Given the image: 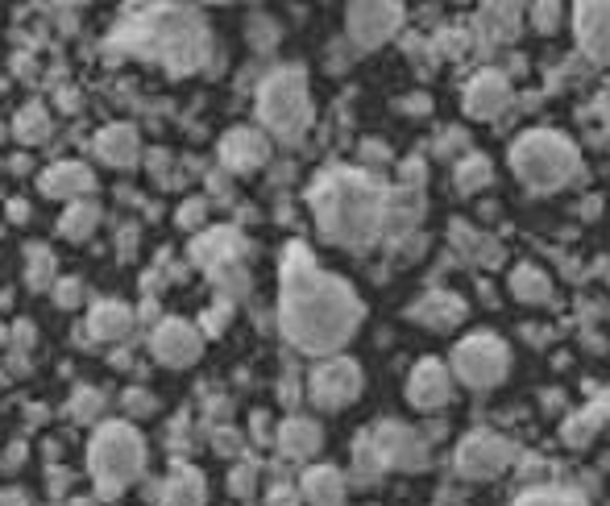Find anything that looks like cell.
I'll return each instance as SVG.
<instances>
[{
	"mask_svg": "<svg viewBox=\"0 0 610 506\" xmlns=\"http://www.w3.org/2000/svg\"><path fill=\"white\" fill-rule=\"evenodd\" d=\"M511 295H515L519 303H548V299H552V278H548L540 266L523 262V266L511 270Z\"/></svg>",
	"mask_w": 610,
	"mask_h": 506,
	"instance_id": "83f0119b",
	"label": "cell"
},
{
	"mask_svg": "<svg viewBox=\"0 0 610 506\" xmlns=\"http://www.w3.org/2000/svg\"><path fill=\"white\" fill-rule=\"evenodd\" d=\"M386 191L374 175L353 171V166H332L308 187L312 220L328 245L366 249L382 237L386 220Z\"/></svg>",
	"mask_w": 610,
	"mask_h": 506,
	"instance_id": "7a4b0ae2",
	"label": "cell"
},
{
	"mask_svg": "<svg viewBox=\"0 0 610 506\" xmlns=\"http://www.w3.org/2000/svg\"><path fill=\"white\" fill-rule=\"evenodd\" d=\"M38 191L46 195V200H92L96 191V171L88 162H54L46 166V171L38 175Z\"/></svg>",
	"mask_w": 610,
	"mask_h": 506,
	"instance_id": "2e32d148",
	"label": "cell"
},
{
	"mask_svg": "<svg viewBox=\"0 0 610 506\" xmlns=\"http://www.w3.org/2000/svg\"><path fill=\"white\" fill-rule=\"evenodd\" d=\"M449 370H453L465 386L490 390V386H498V382L511 374V349H507L503 336H494V332H474V336H465V341H457Z\"/></svg>",
	"mask_w": 610,
	"mask_h": 506,
	"instance_id": "ba28073f",
	"label": "cell"
},
{
	"mask_svg": "<svg viewBox=\"0 0 610 506\" xmlns=\"http://www.w3.org/2000/svg\"><path fill=\"white\" fill-rule=\"evenodd\" d=\"M453 399V370H445V361L424 357L415 370L407 374V403L420 411H436Z\"/></svg>",
	"mask_w": 610,
	"mask_h": 506,
	"instance_id": "9a60e30c",
	"label": "cell"
},
{
	"mask_svg": "<svg viewBox=\"0 0 610 506\" xmlns=\"http://www.w3.org/2000/svg\"><path fill=\"white\" fill-rule=\"evenodd\" d=\"M229 490L237 494V498H249L258 490V465L254 461H245V465H237L233 473H229Z\"/></svg>",
	"mask_w": 610,
	"mask_h": 506,
	"instance_id": "74e56055",
	"label": "cell"
},
{
	"mask_svg": "<svg viewBox=\"0 0 610 506\" xmlns=\"http://www.w3.org/2000/svg\"><path fill=\"white\" fill-rule=\"evenodd\" d=\"M561 13H565L561 5H532V25L540 34H552L561 25Z\"/></svg>",
	"mask_w": 610,
	"mask_h": 506,
	"instance_id": "ab89813d",
	"label": "cell"
},
{
	"mask_svg": "<svg viewBox=\"0 0 610 506\" xmlns=\"http://www.w3.org/2000/svg\"><path fill=\"white\" fill-rule=\"evenodd\" d=\"M353 465H357V482H374V473L382 469V461H378V453H374L370 436L357 440V448H353Z\"/></svg>",
	"mask_w": 610,
	"mask_h": 506,
	"instance_id": "8d00e7d4",
	"label": "cell"
},
{
	"mask_svg": "<svg viewBox=\"0 0 610 506\" xmlns=\"http://www.w3.org/2000/svg\"><path fill=\"white\" fill-rule=\"evenodd\" d=\"M13 137L21 146H46L50 137H54V117H50V108L46 104H25L17 117H13Z\"/></svg>",
	"mask_w": 610,
	"mask_h": 506,
	"instance_id": "484cf974",
	"label": "cell"
},
{
	"mask_svg": "<svg viewBox=\"0 0 610 506\" xmlns=\"http://www.w3.org/2000/svg\"><path fill=\"white\" fill-rule=\"evenodd\" d=\"M249 419H254V436L266 440V436H270V415H266V411H254Z\"/></svg>",
	"mask_w": 610,
	"mask_h": 506,
	"instance_id": "bcb514c9",
	"label": "cell"
},
{
	"mask_svg": "<svg viewBox=\"0 0 610 506\" xmlns=\"http://www.w3.org/2000/svg\"><path fill=\"white\" fill-rule=\"evenodd\" d=\"M67 506H96V498H71Z\"/></svg>",
	"mask_w": 610,
	"mask_h": 506,
	"instance_id": "681fc988",
	"label": "cell"
},
{
	"mask_svg": "<svg viewBox=\"0 0 610 506\" xmlns=\"http://www.w3.org/2000/svg\"><path fill=\"white\" fill-rule=\"evenodd\" d=\"M602 415H606V407L598 403V407H590V411H581V415H573L569 424H565V444H590L594 440V432L602 428Z\"/></svg>",
	"mask_w": 610,
	"mask_h": 506,
	"instance_id": "d6a6232c",
	"label": "cell"
},
{
	"mask_svg": "<svg viewBox=\"0 0 610 506\" xmlns=\"http://www.w3.org/2000/svg\"><path fill=\"white\" fill-rule=\"evenodd\" d=\"M204 498H208V486L196 465H175L158 490V506H204Z\"/></svg>",
	"mask_w": 610,
	"mask_h": 506,
	"instance_id": "cb8c5ba5",
	"label": "cell"
},
{
	"mask_svg": "<svg viewBox=\"0 0 610 506\" xmlns=\"http://www.w3.org/2000/svg\"><path fill=\"white\" fill-rule=\"evenodd\" d=\"M366 307L341 274H328L308 245L291 241L283 253V287H279V328L299 353L337 357L362 328Z\"/></svg>",
	"mask_w": 610,
	"mask_h": 506,
	"instance_id": "6da1fadb",
	"label": "cell"
},
{
	"mask_svg": "<svg viewBox=\"0 0 610 506\" xmlns=\"http://www.w3.org/2000/svg\"><path fill=\"white\" fill-rule=\"evenodd\" d=\"M216 154H220V166H225V171H233V175H254V171H262V166L270 162V137L262 129L237 125V129H229L225 137H220Z\"/></svg>",
	"mask_w": 610,
	"mask_h": 506,
	"instance_id": "5bb4252c",
	"label": "cell"
},
{
	"mask_svg": "<svg viewBox=\"0 0 610 506\" xmlns=\"http://www.w3.org/2000/svg\"><path fill=\"white\" fill-rule=\"evenodd\" d=\"M204 216H208V200H187L175 220H179V229H200Z\"/></svg>",
	"mask_w": 610,
	"mask_h": 506,
	"instance_id": "60d3db41",
	"label": "cell"
},
{
	"mask_svg": "<svg viewBox=\"0 0 610 506\" xmlns=\"http://www.w3.org/2000/svg\"><path fill=\"white\" fill-rule=\"evenodd\" d=\"M88 473L96 498H121L129 482L146 473V440L129 419H108L88 444Z\"/></svg>",
	"mask_w": 610,
	"mask_h": 506,
	"instance_id": "277c9868",
	"label": "cell"
},
{
	"mask_svg": "<svg viewBox=\"0 0 610 506\" xmlns=\"http://www.w3.org/2000/svg\"><path fill=\"white\" fill-rule=\"evenodd\" d=\"M274 444H279V453L287 461H312L324 444V428L312 415H291L279 424V432H274Z\"/></svg>",
	"mask_w": 610,
	"mask_h": 506,
	"instance_id": "d6986e66",
	"label": "cell"
},
{
	"mask_svg": "<svg viewBox=\"0 0 610 506\" xmlns=\"http://www.w3.org/2000/svg\"><path fill=\"white\" fill-rule=\"evenodd\" d=\"M312 92L303 67H279L258 83V121L262 133H274L279 142H299L312 129Z\"/></svg>",
	"mask_w": 610,
	"mask_h": 506,
	"instance_id": "8992f818",
	"label": "cell"
},
{
	"mask_svg": "<svg viewBox=\"0 0 610 506\" xmlns=\"http://www.w3.org/2000/svg\"><path fill=\"white\" fill-rule=\"evenodd\" d=\"M96 158L104 166H113V171H129V166L142 158V137H137L133 125H104L92 142Z\"/></svg>",
	"mask_w": 610,
	"mask_h": 506,
	"instance_id": "ffe728a7",
	"label": "cell"
},
{
	"mask_svg": "<svg viewBox=\"0 0 610 506\" xmlns=\"http://www.w3.org/2000/svg\"><path fill=\"white\" fill-rule=\"evenodd\" d=\"M308 399L320 411H345L362 399V370L353 357H320L308 374Z\"/></svg>",
	"mask_w": 610,
	"mask_h": 506,
	"instance_id": "9c48e42d",
	"label": "cell"
},
{
	"mask_svg": "<svg viewBox=\"0 0 610 506\" xmlns=\"http://www.w3.org/2000/svg\"><path fill=\"white\" fill-rule=\"evenodd\" d=\"M424 162H403V187H424Z\"/></svg>",
	"mask_w": 610,
	"mask_h": 506,
	"instance_id": "ee69618b",
	"label": "cell"
},
{
	"mask_svg": "<svg viewBox=\"0 0 610 506\" xmlns=\"http://www.w3.org/2000/svg\"><path fill=\"white\" fill-rule=\"evenodd\" d=\"M573 30L581 42V54L594 63H610V5H577L573 9Z\"/></svg>",
	"mask_w": 610,
	"mask_h": 506,
	"instance_id": "ac0fdd59",
	"label": "cell"
},
{
	"mask_svg": "<svg viewBox=\"0 0 610 506\" xmlns=\"http://www.w3.org/2000/svg\"><path fill=\"white\" fill-rule=\"evenodd\" d=\"M370 444L374 453L382 461V469H424L428 465V444L415 436L407 424H399V419H382V424L370 432Z\"/></svg>",
	"mask_w": 610,
	"mask_h": 506,
	"instance_id": "7c38bea8",
	"label": "cell"
},
{
	"mask_svg": "<svg viewBox=\"0 0 610 506\" xmlns=\"http://www.w3.org/2000/svg\"><path fill=\"white\" fill-rule=\"evenodd\" d=\"M424 216V191L420 187H391L386 191V220H382V237H403L411 233Z\"/></svg>",
	"mask_w": 610,
	"mask_h": 506,
	"instance_id": "44dd1931",
	"label": "cell"
},
{
	"mask_svg": "<svg viewBox=\"0 0 610 506\" xmlns=\"http://www.w3.org/2000/svg\"><path fill=\"white\" fill-rule=\"evenodd\" d=\"M83 291H88V287H83L79 278H59L50 295H54V303H59L63 312H71V307H79V303H83Z\"/></svg>",
	"mask_w": 610,
	"mask_h": 506,
	"instance_id": "f35d334b",
	"label": "cell"
},
{
	"mask_svg": "<svg viewBox=\"0 0 610 506\" xmlns=\"http://www.w3.org/2000/svg\"><path fill=\"white\" fill-rule=\"evenodd\" d=\"M121 407H125L129 419H146V415L158 411V395H150L146 386H129L125 395H121Z\"/></svg>",
	"mask_w": 610,
	"mask_h": 506,
	"instance_id": "e575fe53",
	"label": "cell"
},
{
	"mask_svg": "<svg viewBox=\"0 0 610 506\" xmlns=\"http://www.w3.org/2000/svg\"><path fill=\"white\" fill-rule=\"evenodd\" d=\"M519 5H486L482 9V30L494 38V42H515V34H519Z\"/></svg>",
	"mask_w": 610,
	"mask_h": 506,
	"instance_id": "4dcf8cb0",
	"label": "cell"
},
{
	"mask_svg": "<svg viewBox=\"0 0 610 506\" xmlns=\"http://www.w3.org/2000/svg\"><path fill=\"white\" fill-rule=\"evenodd\" d=\"M200 320H204V332H208V336H220V332L229 328V307H216V312L208 307V312H204Z\"/></svg>",
	"mask_w": 610,
	"mask_h": 506,
	"instance_id": "b9f144b4",
	"label": "cell"
},
{
	"mask_svg": "<svg viewBox=\"0 0 610 506\" xmlns=\"http://www.w3.org/2000/svg\"><path fill=\"white\" fill-rule=\"evenodd\" d=\"M511 171L523 187H532V191H557L581 171V158H577V146L565 133L528 129L511 146Z\"/></svg>",
	"mask_w": 610,
	"mask_h": 506,
	"instance_id": "5b68a950",
	"label": "cell"
},
{
	"mask_svg": "<svg viewBox=\"0 0 610 506\" xmlns=\"http://www.w3.org/2000/svg\"><path fill=\"white\" fill-rule=\"evenodd\" d=\"M362 154H366V162H386V158H391L386 142H362Z\"/></svg>",
	"mask_w": 610,
	"mask_h": 506,
	"instance_id": "f6af8a7d",
	"label": "cell"
},
{
	"mask_svg": "<svg viewBox=\"0 0 610 506\" xmlns=\"http://www.w3.org/2000/svg\"><path fill=\"white\" fill-rule=\"evenodd\" d=\"M25 283L30 291H54L59 283V262L46 245H25Z\"/></svg>",
	"mask_w": 610,
	"mask_h": 506,
	"instance_id": "f1b7e54d",
	"label": "cell"
},
{
	"mask_svg": "<svg viewBox=\"0 0 610 506\" xmlns=\"http://www.w3.org/2000/svg\"><path fill=\"white\" fill-rule=\"evenodd\" d=\"M96 224H100V204L96 200H75V204H67L63 208V216H59V233L67 237V241H88L92 233H96Z\"/></svg>",
	"mask_w": 610,
	"mask_h": 506,
	"instance_id": "4316f807",
	"label": "cell"
},
{
	"mask_svg": "<svg viewBox=\"0 0 610 506\" xmlns=\"http://www.w3.org/2000/svg\"><path fill=\"white\" fill-rule=\"evenodd\" d=\"M411 320L432 328V332H449V328H457L465 320V303L457 295H445V291H428L420 303L411 307Z\"/></svg>",
	"mask_w": 610,
	"mask_h": 506,
	"instance_id": "603a6c76",
	"label": "cell"
},
{
	"mask_svg": "<svg viewBox=\"0 0 610 506\" xmlns=\"http://www.w3.org/2000/svg\"><path fill=\"white\" fill-rule=\"evenodd\" d=\"M208 444H212V453H220V457H237V453H245V436H241L237 428H229V424L212 428V432H208Z\"/></svg>",
	"mask_w": 610,
	"mask_h": 506,
	"instance_id": "d590c367",
	"label": "cell"
},
{
	"mask_svg": "<svg viewBox=\"0 0 610 506\" xmlns=\"http://www.w3.org/2000/svg\"><path fill=\"white\" fill-rule=\"evenodd\" d=\"M436 50H440V54H449V59H461L465 34H453V30H449V34H440V38H436Z\"/></svg>",
	"mask_w": 610,
	"mask_h": 506,
	"instance_id": "7bdbcfd3",
	"label": "cell"
},
{
	"mask_svg": "<svg viewBox=\"0 0 610 506\" xmlns=\"http://www.w3.org/2000/svg\"><path fill=\"white\" fill-rule=\"evenodd\" d=\"M511 461H515L511 440L494 436V432H469L457 444V469L465 477H474V482H490V477H498Z\"/></svg>",
	"mask_w": 610,
	"mask_h": 506,
	"instance_id": "8fae6325",
	"label": "cell"
},
{
	"mask_svg": "<svg viewBox=\"0 0 610 506\" xmlns=\"http://www.w3.org/2000/svg\"><path fill=\"white\" fill-rule=\"evenodd\" d=\"M108 399L100 395L96 386H75V395H71V415L79 419V424H96V419L104 415Z\"/></svg>",
	"mask_w": 610,
	"mask_h": 506,
	"instance_id": "836d02e7",
	"label": "cell"
},
{
	"mask_svg": "<svg viewBox=\"0 0 610 506\" xmlns=\"http://www.w3.org/2000/svg\"><path fill=\"white\" fill-rule=\"evenodd\" d=\"M108 46H117L133 59H150L166 67L171 75L200 71L212 54L208 25L196 9L187 5H150V9H129L125 21L113 30Z\"/></svg>",
	"mask_w": 610,
	"mask_h": 506,
	"instance_id": "3957f363",
	"label": "cell"
},
{
	"mask_svg": "<svg viewBox=\"0 0 610 506\" xmlns=\"http://www.w3.org/2000/svg\"><path fill=\"white\" fill-rule=\"evenodd\" d=\"M511 506H590L581 494L573 490H552V486H536V490H523Z\"/></svg>",
	"mask_w": 610,
	"mask_h": 506,
	"instance_id": "1f68e13d",
	"label": "cell"
},
{
	"mask_svg": "<svg viewBox=\"0 0 610 506\" xmlns=\"http://www.w3.org/2000/svg\"><path fill=\"white\" fill-rule=\"evenodd\" d=\"M191 262H196L212 287L225 299L249 295V270H245V241L237 229H208L191 241Z\"/></svg>",
	"mask_w": 610,
	"mask_h": 506,
	"instance_id": "52a82bcc",
	"label": "cell"
},
{
	"mask_svg": "<svg viewBox=\"0 0 610 506\" xmlns=\"http://www.w3.org/2000/svg\"><path fill=\"white\" fill-rule=\"evenodd\" d=\"M25 216H30V204H25V200H9V220L25 224Z\"/></svg>",
	"mask_w": 610,
	"mask_h": 506,
	"instance_id": "7dc6e473",
	"label": "cell"
},
{
	"mask_svg": "<svg viewBox=\"0 0 610 506\" xmlns=\"http://www.w3.org/2000/svg\"><path fill=\"white\" fill-rule=\"evenodd\" d=\"M129 332H133V312L117 299H100L88 312V336L92 341L113 345V341H125Z\"/></svg>",
	"mask_w": 610,
	"mask_h": 506,
	"instance_id": "d4e9b609",
	"label": "cell"
},
{
	"mask_svg": "<svg viewBox=\"0 0 610 506\" xmlns=\"http://www.w3.org/2000/svg\"><path fill=\"white\" fill-rule=\"evenodd\" d=\"M345 490H349V482L337 465H308L299 477V494L308 506H341Z\"/></svg>",
	"mask_w": 610,
	"mask_h": 506,
	"instance_id": "7402d4cb",
	"label": "cell"
},
{
	"mask_svg": "<svg viewBox=\"0 0 610 506\" xmlns=\"http://www.w3.org/2000/svg\"><path fill=\"white\" fill-rule=\"evenodd\" d=\"M403 25V5H391V0H382V5H349L345 9V30L353 38V46L362 50H374L382 42H391Z\"/></svg>",
	"mask_w": 610,
	"mask_h": 506,
	"instance_id": "4fadbf2b",
	"label": "cell"
},
{
	"mask_svg": "<svg viewBox=\"0 0 610 506\" xmlns=\"http://www.w3.org/2000/svg\"><path fill=\"white\" fill-rule=\"evenodd\" d=\"M0 386H5V374H0Z\"/></svg>",
	"mask_w": 610,
	"mask_h": 506,
	"instance_id": "f907efd6",
	"label": "cell"
},
{
	"mask_svg": "<svg viewBox=\"0 0 610 506\" xmlns=\"http://www.w3.org/2000/svg\"><path fill=\"white\" fill-rule=\"evenodd\" d=\"M150 353L158 365H166V370H187V365H196L204 353V332L179 316H166L150 336Z\"/></svg>",
	"mask_w": 610,
	"mask_h": 506,
	"instance_id": "30bf717a",
	"label": "cell"
},
{
	"mask_svg": "<svg viewBox=\"0 0 610 506\" xmlns=\"http://www.w3.org/2000/svg\"><path fill=\"white\" fill-rule=\"evenodd\" d=\"M511 104V79L503 71H478L465 83V112L474 121H494L503 117V108Z\"/></svg>",
	"mask_w": 610,
	"mask_h": 506,
	"instance_id": "e0dca14e",
	"label": "cell"
},
{
	"mask_svg": "<svg viewBox=\"0 0 610 506\" xmlns=\"http://www.w3.org/2000/svg\"><path fill=\"white\" fill-rule=\"evenodd\" d=\"M453 183H457L461 195H478V191H486V187L494 183V166H490V158H486V154H465L461 166H457V175H453Z\"/></svg>",
	"mask_w": 610,
	"mask_h": 506,
	"instance_id": "f546056e",
	"label": "cell"
},
{
	"mask_svg": "<svg viewBox=\"0 0 610 506\" xmlns=\"http://www.w3.org/2000/svg\"><path fill=\"white\" fill-rule=\"evenodd\" d=\"M0 506H30V498L21 490H0Z\"/></svg>",
	"mask_w": 610,
	"mask_h": 506,
	"instance_id": "c3c4849f",
	"label": "cell"
}]
</instances>
